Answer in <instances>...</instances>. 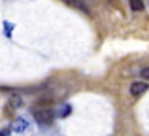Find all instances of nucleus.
<instances>
[{"instance_id": "obj_1", "label": "nucleus", "mask_w": 149, "mask_h": 136, "mask_svg": "<svg viewBox=\"0 0 149 136\" xmlns=\"http://www.w3.org/2000/svg\"><path fill=\"white\" fill-rule=\"evenodd\" d=\"M32 115L38 123H45V125L53 123V119H55V112L51 110V108H36V110L32 112Z\"/></svg>"}, {"instance_id": "obj_2", "label": "nucleus", "mask_w": 149, "mask_h": 136, "mask_svg": "<svg viewBox=\"0 0 149 136\" xmlns=\"http://www.w3.org/2000/svg\"><path fill=\"white\" fill-rule=\"evenodd\" d=\"M147 89H149V85L146 81H134V83L130 85V95L132 96H140V95H143Z\"/></svg>"}, {"instance_id": "obj_3", "label": "nucleus", "mask_w": 149, "mask_h": 136, "mask_svg": "<svg viewBox=\"0 0 149 136\" xmlns=\"http://www.w3.org/2000/svg\"><path fill=\"white\" fill-rule=\"evenodd\" d=\"M68 6H72V8H76V10H79V11H83V13H89V6L83 2V0H64Z\"/></svg>"}, {"instance_id": "obj_4", "label": "nucleus", "mask_w": 149, "mask_h": 136, "mask_svg": "<svg viewBox=\"0 0 149 136\" xmlns=\"http://www.w3.org/2000/svg\"><path fill=\"white\" fill-rule=\"evenodd\" d=\"M26 125H29V123H26L23 117H17V119L13 121V125H11V130L21 134V133H25V130H26Z\"/></svg>"}, {"instance_id": "obj_5", "label": "nucleus", "mask_w": 149, "mask_h": 136, "mask_svg": "<svg viewBox=\"0 0 149 136\" xmlns=\"http://www.w3.org/2000/svg\"><path fill=\"white\" fill-rule=\"evenodd\" d=\"M132 11H143V0H128Z\"/></svg>"}, {"instance_id": "obj_6", "label": "nucleus", "mask_w": 149, "mask_h": 136, "mask_svg": "<svg viewBox=\"0 0 149 136\" xmlns=\"http://www.w3.org/2000/svg\"><path fill=\"white\" fill-rule=\"evenodd\" d=\"M21 104H23V98H21L19 95H13V96L10 98V106H11V108H21Z\"/></svg>"}, {"instance_id": "obj_7", "label": "nucleus", "mask_w": 149, "mask_h": 136, "mask_svg": "<svg viewBox=\"0 0 149 136\" xmlns=\"http://www.w3.org/2000/svg\"><path fill=\"white\" fill-rule=\"evenodd\" d=\"M70 112H72V106H70V104H62L61 112H58V117H68Z\"/></svg>"}, {"instance_id": "obj_8", "label": "nucleus", "mask_w": 149, "mask_h": 136, "mask_svg": "<svg viewBox=\"0 0 149 136\" xmlns=\"http://www.w3.org/2000/svg\"><path fill=\"white\" fill-rule=\"evenodd\" d=\"M140 76H142L143 80H149V66H146V68H142V72H140Z\"/></svg>"}, {"instance_id": "obj_9", "label": "nucleus", "mask_w": 149, "mask_h": 136, "mask_svg": "<svg viewBox=\"0 0 149 136\" xmlns=\"http://www.w3.org/2000/svg\"><path fill=\"white\" fill-rule=\"evenodd\" d=\"M10 133H11V127H6V129L0 130V136H10Z\"/></svg>"}, {"instance_id": "obj_10", "label": "nucleus", "mask_w": 149, "mask_h": 136, "mask_svg": "<svg viewBox=\"0 0 149 136\" xmlns=\"http://www.w3.org/2000/svg\"><path fill=\"white\" fill-rule=\"evenodd\" d=\"M4 27H6V36H10V34H11V29H13V27H11V25H10L8 21L4 23Z\"/></svg>"}]
</instances>
